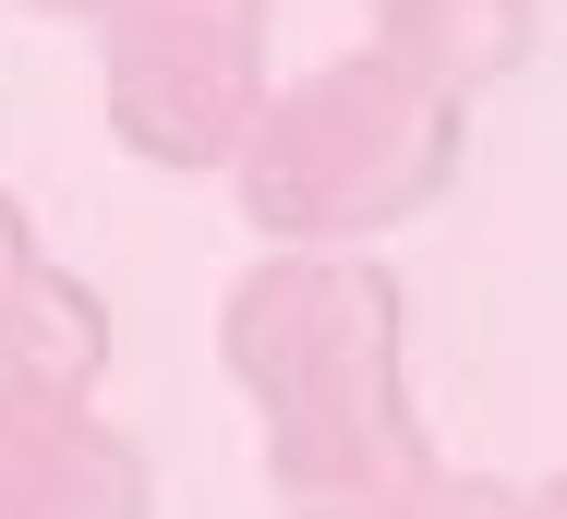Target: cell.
Segmentation results:
<instances>
[{
    "mask_svg": "<svg viewBox=\"0 0 567 519\" xmlns=\"http://www.w3.org/2000/svg\"><path fill=\"white\" fill-rule=\"evenodd\" d=\"M532 519H567V471H556V484H532Z\"/></svg>",
    "mask_w": 567,
    "mask_h": 519,
    "instance_id": "cell-11",
    "label": "cell"
},
{
    "mask_svg": "<svg viewBox=\"0 0 567 519\" xmlns=\"http://www.w3.org/2000/svg\"><path fill=\"white\" fill-rule=\"evenodd\" d=\"M374 12V49H399L411 73H435L447 98H495L519 61H532V0H362Z\"/></svg>",
    "mask_w": 567,
    "mask_h": 519,
    "instance_id": "cell-6",
    "label": "cell"
},
{
    "mask_svg": "<svg viewBox=\"0 0 567 519\" xmlns=\"http://www.w3.org/2000/svg\"><path fill=\"white\" fill-rule=\"evenodd\" d=\"M0 387H37V399H97L110 387V303L73 266H49L12 303V326H0Z\"/></svg>",
    "mask_w": 567,
    "mask_h": 519,
    "instance_id": "cell-7",
    "label": "cell"
},
{
    "mask_svg": "<svg viewBox=\"0 0 567 519\" xmlns=\"http://www.w3.org/2000/svg\"><path fill=\"white\" fill-rule=\"evenodd\" d=\"M411 519H532V484H495V471H435Z\"/></svg>",
    "mask_w": 567,
    "mask_h": 519,
    "instance_id": "cell-8",
    "label": "cell"
},
{
    "mask_svg": "<svg viewBox=\"0 0 567 519\" xmlns=\"http://www.w3.org/2000/svg\"><path fill=\"white\" fill-rule=\"evenodd\" d=\"M12 12H49V24H97V0H12Z\"/></svg>",
    "mask_w": 567,
    "mask_h": 519,
    "instance_id": "cell-10",
    "label": "cell"
},
{
    "mask_svg": "<svg viewBox=\"0 0 567 519\" xmlns=\"http://www.w3.org/2000/svg\"><path fill=\"white\" fill-rule=\"evenodd\" d=\"M218 363L254 423L411 387V303L374 254H254L218 303Z\"/></svg>",
    "mask_w": 567,
    "mask_h": 519,
    "instance_id": "cell-3",
    "label": "cell"
},
{
    "mask_svg": "<svg viewBox=\"0 0 567 519\" xmlns=\"http://www.w3.org/2000/svg\"><path fill=\"white\" fill-rule=\"evenodd\" d=\"M278 98V0H97V109L145 170H229Z\"/></svg>",
    "mask_w": 567,
    "mask_h": 519,
    "instance_id": "cell-2",
    "label": "cell"
},
{
    "mask_svg": "<svg viewBox=\"0 0 567 519\" xmlns=\"http://www.w3.org/2000/svg\"><path fill=\"white\" fill-rule=\"evenodd\" d=\"M458 157H471V98L362 37L266 98V121L229 157V194L266 254H362L435 206Z\"/></svg>",
    "mask_w": 567,
    "mask_h": 519,
    "instance_id": "cell-1",
    "label": "cell"
},
{
    "mask_svg": "<svg viewBox=\"0 0 567 519\" xmlns=\"http://www.w3.org/2000/svg\"><path fill=\"white\" fill-rule=\"evenodd\" d=\"M37 278H49V242H37V217L0 194V326H12V303H24Z\"/></svg>",
    "mask_w": 567,
    "mask_h": 519,
    "instance_id": "cell-9",
    "label": "cell"
},
{
    "mask_svg": "<svg viewBox=\"0 0 567 519\" xmlns=\"http://www.w3.org/2000/svg\"><path fill=\"white\" fill-rule=\"evenodd\" d=\"M0 519H145V447L97 399L0 387Z\"/></svg>",
    "mask_w": 567,
    "mask_h": 519,
    "instance_id": "cell-5",
    "label": "cell"
},
{
    "mask_svg": "<svg viewBox=\"0 0 567 519\" xmlns=\"http://www.w3.org/2000/svg\"><path fill=\"white\" fill-rule=\"evenodd\" d=\"M435 471L447 459H435L411 387H362V399L266 423V496H278V519H411Z\"/></svg>",
    "mask_w": 567,
    "mask_h": 519,
    "instance_id": "cell-4",
    "label": "cell"
}]
</instances>
